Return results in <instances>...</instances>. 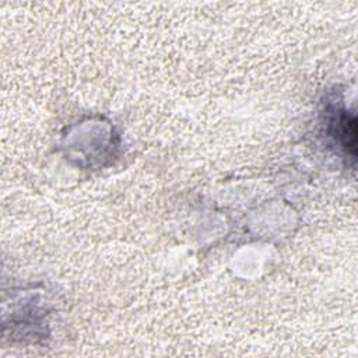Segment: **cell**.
<instances>
[{
    "label": "cell",
    "mask_w": 358,
    "mask_h": 358,
    "mask_svg": "<svg viewBox=\"0 0 358 358\" xmlns=\"http://www.w3.org/2000/svg\"><path fill=\"white\" fill-rule=\"evenodd\" d=\"M337 136L345 151L355 158L357 154V119L354 115L343 113L337 120Z\"/></svg>",
    "instance_id": "cell-1"
}]
</instances>
